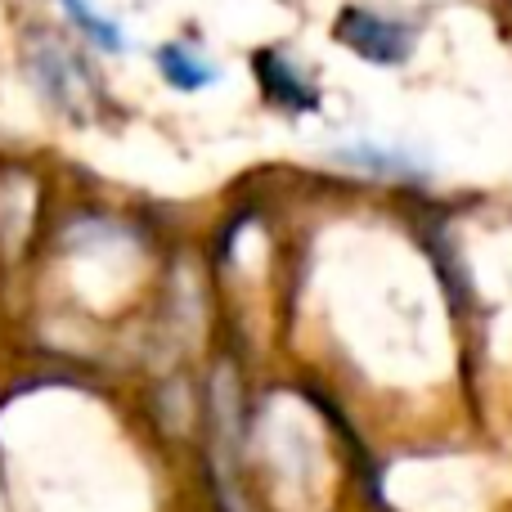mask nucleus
I'll list each match as a JSON object with an SVG mask.
<instances>
[{"instance_id":"nucleus-1","label":"nucleus","mask_w":512,"mask_h":512,"mask_svg":"<svg viewBox=\"0 0 512 512\" xmlns=\"http://www.w3.org/2000/svg\"><path fill=\"white\" fill-rule=\"evenodd\" d=\"M333 36L346 45L351 54L369 63H382V68H396L414 54V27L400 23V18H387V14H373V9H360V5H346L337 14V27Z\"/></svg>"},{"instance_id":"nucleus-2","label":"nucleus","mask_w":512,"mask_h":512,"mask_svg":"<svg viewBox=\"0 0 512 512\" xmlns=\"http://www.w3.org/2000/svg\"><path fill=\"white\" fill-rule=\"evenodd\" d=\"M333 162L364 176H382V180H427L432 176V158L414 144H396V140H346L333 149Z\"/></svg>"},{"instance_id":"nucleus-3","label":"nucleus","mask_w":512,"mask_h":512,"mask_svg":"<svg viewBox=\"0 0 512 512\" xmlns=\"http://www.w3.org/2000/svg\"><path fill=\"white\" fill-rule=\"evenodd\" d=\"M32 77L36 86L45 90L50 104H59L63 113H86V99H90V77L68 50H63L54 36H41L32 45Z\"/></svg>"},{"instance_id":"nucleus-4","label":"nucleus","mask_w":512,"mask_h":512,"mask_svg":"<svg viewBox=\"0 0 512 512\" xmlns=\"http://www.w3.org/2000/svg\"><path fill=\"white\" fill-rule=\"evenodd\" d=\"M252 72H256V81H261L265 99L288 108V113H310V108L319 104V90L310 86V77L288 59V54H279V50L252 54Z\"/></svg>"},{"instance_id":"nucleus-5","label":"nucleus","mask_w":512,"mask_h":512,"mask_svg":"<svg viewBox=\"0 0 512 512\" xmlns=\"http://www.w3.org/2000/svg\"><path fill=\"white\" fill-rule=\"evenodd\" d=\"M158 72L167 77V86L185 90V95H194V90H207L221 81V63L203 59V54L194 50V45L185 41H171L158 50Z\"/></svg>"},{"instance_id":"nucleus-6","label":"nucleus","mask_w":512,"mask_h":512,"mask_svg":"<svg viewBox=\"0 0 512 512\" xmlns=\"http://www.w3.org/2000/svg\"><path fill=\"white\" fill-rule=\"evenodd\" d=\"M63 9H68V18L77 23V32L81 36H90V41L99 45V50H108V54H126V32H122V23H113L108 14H99L90 0H63Z\"/></svg>"}]
</instances>
